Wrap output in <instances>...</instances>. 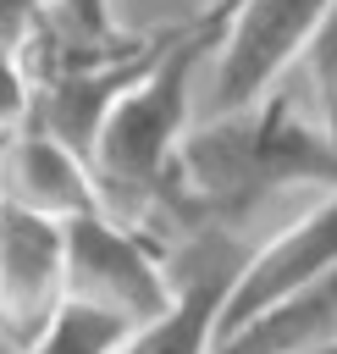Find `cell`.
I'll use <instances>...</instances> for the list:
<instances>
[{
  "mask_svg": "<svg viewBox=\"0 0 337 354\" xmlns=\"http://www.w3.org/2000/svg\"><path fill=\"white\" fill-rule=\"evenodd\" d=\"M287 188H337V144L320 122H304L293 94L276 83L238 111L182 133L171 194L155 216H171V232L193 227H243L265 199Z\"/></svg>",
  "mask_w": 337,
  "mask_h": 354,
  "instance_id": "obj_1",
  "label": "cell"
},
{
  "mask_svg": "<svg viewBox=\"0 0 337 354\" xmlns=\"http://www.w3.org/2000/svg\"><path fill=\"white\" fill-rule=\"evenodd\" d=\"M221 33H227V6H210L204 17L177 28L166 39V50L155 55V66L105 111L88 166L99 183V205L116 221L144 227V221H155L160 199L171 194L177 149H182L188 105H193V77L221 50Z\"/></svg>",
  "mask_w": 337,
  "mask_h": 354,
  "instance_id": "obj_2",
  "label": "cell"
},
{
  "mask_svg": "<svg viewBox=\"0 0 337 354\" xmlns=\"http://www.w3.org/2000/svg\"><path fill=\"white\" fill-rule=\"evenodd\" d=\"M171 293L166 249H155L138 227L116 221L105 205L66 221V299L144 326L171 304Z\"/></svg>",
  "mask_w": 337,
  "mask_h": 354,
  "instance_id": "obj_3",
  "label": "cell"
},
{
  "mask_svg": "<svg viewBox=\"0 0 337 354\" xmlns=\"http://www.w3.org/2000/svg\"><path fill=\"white\" fill-rule=\"evenodd\" d=\"M254 243H243L232 227H193L182 232V243L166 249L171 266V304L133 326L116 354H215V332H221V304L243 271Z\"/></svg>",
  "mask_w": 337,
  "mask_h": 354,
  "instance_id": "obj_4",
  "label": "cell"
},
{
  "mask_svg": "<svg viewBox=\"0 0 337 354\" xmlns=\"http://www.w3.org/2000/svg\"><path fill=\"white\" fill-rule=\"evenodd\" d=\"M331 6L337 0H227V33L210 55V100L221 111H238L276 88L282 72L304 61Z\"/></svg>",
  "mask_w": 337,
  "mask_h": 354,
  "instance_id": "obj_5",
  "label": "cell"
},
{
  "mask_svg": "<svg viewBox=\"0 0 337 354\" xmlns=\"http://www.w3.org/2000/svg\"><path fill=\"white\" fill-rule=\"evenodd\" d=\"M66 304V221L0 205V326L33 343Z\"/></svg>",
  "mask_w": 337,
  "mask_h": 354,
  "instance_id": "obj_6",
  "label": "cell"
},
{
  "mask_svg": "<svg viewBox=\"0 0 337 354\" xmlns=\"http://www.w3.org/2000/svg\"><path fill=\"white\" fill-rule=\"evenodd\" d=\"M331 266H337V188H326V199L309 205L304 216H293L276 238L249 249V260H243V271H238V282H232V293L221 304V332L243 326L249 315H260L265 304H276L282 293L315 282Z\"/></svg>",
  "mask_w": 337,
  "mask_h": 354,
  "instance_id": "obj_7",
  "label": "cell"
},
{
  "mask_svg": "<svg viewBox=\"0 0 337 354\" xmlns=\"http://www.w3.org/2000/svg\"><path fill=\"white\" fill-rule=\"evenodd\" d=\"M0 205L72 221L83 210H99V183H94L88 155L61 144L39 122H22L17 133L0 138Z\"/></svg>",
  "mask_w": 337,
  "mask_h": 354,
  "instance_id": "obj_8",
  "label": "cell"
},
{
  "mask_svg": "<svg viewBox=\"0 0 337 354\" xmlns=\"http://www.w3.org/2000/svg\"><path fill=\"white\" fill-rule=\"evenodd\" d=\"M337 343V266L282 293L243 326L215 337V354H320Z\"/></svg>",
  "mask_w": 337,
  "mask_h": 354,
  "instance_id": "obj_9",
  "label": "cell"
},
{
  "mask_svg": "<svg viewBox=\"0 0 337 354\" xmlns=\"http://www.w3.org/2000/svg\"><path fill=\"white\" fill-rule=\"evenodd\" d=\"M127 332H133V326H127L122 315H105V310H94V304L66 299V304L55 310V321H50L33 343H22V354H116V343H122Z\"/></svg>",
  "mask_w": 337,
  "mask_h": 354,
  "instance_id": "obj_10",
  "label": "cell"
},
{
  "mask_svg": "<svg viewBox=\"0 0 337 354\" xmlns=\"http://www.w3.org/2000/svg\"><path fill=\"white\" fill-rule=\"evenodd\" d=\"M304 72H309V94H315V122L320 133L337 144V6L320 22V33L304 50Z\"/></svg>",
  "mask_w": 337,
  "mask_h": 354,
  "instance_id": "obj_11",
  "label": "cell"
},
{
  "mask_svg": "<svg viewBox=\"0 0 337 354\" xmlns=\"http://www.w3.org/2000/svg\"><path fill=\"white\" fill-rule=\"evenodd\" d=\"M110 11L127 33H177L193 17H204L210 0H110Z\"/></svg>",
  "mask_w": 337,
  "mask_h": 354,
  "instance_id": "obj_12",
  "label": "cell"
},
{
  "mask_svg": "<svg viewBox=\"0 0 337 354\" xmlns=\"http://www.w3.org/2000/svg\"><path fill=\"white\" fill-rule=\"evenodd\" d=\"M28 116H33V77H28V61H22V50L0 44V138L17 133Z\"/></svg>",
  "mask_w": 337,
  "mask_h": 354,
  "instance_id": "obj_13",
  "label": "cell"
},
{
  "mask_svg": "<svg viewBox=\"0 0 337 354\" xmlns=\"http://www.w3.org/2000/svg\"><path fill=\"white\" fill-rule=\"evenodd\" d=\"M44 6H50V0H0V44L22 50V44H28V33L39 28Z\"/></svg>",
  "mask_w": 337,
  "mask_h": 354,
  "instance_id": "obj_14",
  "label": "cell"
},
{
  "mask_svg": "<svg viewBox=\"0 0 337 354\" xmlns=\"http://www.w3.org/2000/svg\"><path fill=\"white\" fill-rule=\"evenodd\" d=\"M0 354H22V343H17V337H11L6 326H0Z\"/></svg>",
  "mask_w": 337,
  "mask_h": 354,
  "instance_id": "obj_15",
  "label": "cell"
},
{
  "mask_svg": "<svg viewBox=\"0 0 337 354\" xmlns=\"http://www.w3.org/2000/svg\"><path fill=\"white\" fill-rule=\"evenodd\" d=\"M320 354H337V343H331V348H320Z\"/></svg>",
  "mask_w": 337,
  "mask_h": 354,
  "instance_id": "obj_16",
  "label": "cell"
},
{
  "mask_svg": "<svg viewBox=\"0 0 337 354\" xmlns=\"http://www.w3.org/2000/svg\"><path fill=\"white\" fill-rule=\"evenodd\" d=\"M210 6H227V0H210Z\"/></svg>",
  "mask_w": 337,
  "mask_h": 354,
  "instance_id": "obj_17",
  "label": "cell"
}]
</instances>
